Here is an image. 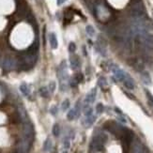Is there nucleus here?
<instances>
[{
    "mask_svg": "<svg viewBox=\"0 0 153 153\" xmlns=\"http://www.w3.org/2000/svg\"><path fill=\"white\" fill-rule=\"evenodd\" d=\"M23 138L32 142L33 137H34V129H33L32 124H31L29 121L23 122Z\"/></svg>",
    "mask_w": 153,
    "mask_h": 153,
    "instance_id": "1",
    "label": "nucleus"
},
{
    "mask_svg": "<svg viewBox=\"0 0 153 153\" xmlns=\"http://www.w3.org/2000/svg\"><path fill=\"white\" fill-rule=\"evenodd\" d=\"M16 66H17V63H16L15 59L12 58V57H5L3 59L2 68L6 71H10V70H15Z\"/></svg>",
    "mask_w": 153,
    "mask_h": 153,
    "instance_id": "2",
    "label": "nucleus"
},
{
    "mask_svg": "<svg viewBox=\"0 0 153 153\" xmlns=\"http://www.w3.org/2000/svg\"><path fill=\"white\" fill-rule=\"evenodd\" d=\"M111 70H112V71L114 72L115 77H116L118 81H122V82H123V80L125 79L126 75H127L125 72H124V70H122L121 69H119V68L116 65H115V64H113V65L111 66Z\"/></svg>",
    "mask_w": 153,
    "mask_h": 153,
    "instance_id": "3",
    "label": "nucleus"
},
{
    "mask_svg": "<svg viewBox=\"0 0 153 153\" xmlns=\"http://www.w3.org/2000/svg\"><path fill=\"white\" fill-rule=\"evenodd\" d=\"M31 141H29L27 139H24L23 138L18 146V153H27L30 147H31Z\"/></svg>",
    "mask_w": 153,
    "mask_h": 153,
    "instance_id": "4",
    "label": "nucleus"
},
{
    "mask_svg": "<svg viewBox=\"0 0 153 153\" xmlns=\"http://www.w3.org/2000/svg\"><path fill=\"white\" fill-rule=\"evenodd\" d=\"M131 153H146L143 145L139 141H135L131 147Z\"/></svg>",
    "mask_w": 153,
    "mask_h": 153,
    "instance_id": "5",
    "label": "nucleus"
},
{
    "mask_svg": "<svg viewBox=\"0 0 153 153\" xmlns=\"http://www.w3.org/2000/svg\"><path fill=\"white\" fill-rule=\"evenodd\" d=\"M70 69L73 70H76L79 69L80 67V60H79L78 56H71L70 58Z\"/></svg>",
    "mask_w": 153,
    "mask_h": 153,
    "instance_id": "6",
    "label": "nucleus"
},
{
    "mask_svg": "<svg viewBox=\"0 0 153 153\" xmlns=\"http://www.w3.org/2000/svg\"><path fill=\"white\" fill-rule=\"evenodd\" d=\"M96 94H97V89L93 88L92 90L87 95V97L85 99V103H88V104L93 103L94 101H95V99H96Z\"/></svg>",
    "mask_w": 153,
    "mask_h": 153,
    "instance_id": "7",
    "label": "nucleus"
},
{
    "mask_svg": "<svg viewBox=\"0 0 153 153\" xmlns=\"http://www.w3.org/2000/svg\"><path fill=\"white\" fill-rule=\"evenodd\" d=\"M123 84H124L125 87L128 88V89H130V90H131V89L134 88V82H133L132 78H131L129 74L126 75L125 79L123 80Z\"/></svg>",
    "mask_w": 153,
    "mask_h": 153,
    "instance_id": "8",
    "label": "nucleus"
},
{
    "mask_svg": "<svg viewBox=\"0 0 153 153\" xmlns=\"http://www.w3.org/2000/svg\"><path fill=\"white\" fill-rule=\"evenodd\" d=\"M49 41H50V45H51L52 48H53V49H56L58 43H57V40H56V35H55L54 33L50 34V36H49Z\"/></svg>",
    "mask_w": 153,
    "mask_h": 153,
    "instance_id": "9",
    "label": "nucleus"
},
{
    "mask_svg": "<svg viewBox=\"0 0 153 153\" xmlns=\"http://www.w3.org/2000/svg\"><path fill=\"white\" fill-rule=\"evenodd\" d=\"M79 114L80 113H78V112L76 111L75 108H72V109H70V111H69L68 115H67V117H68L69 120H73L74 118H76L79 116Z\"/></svg>",
    "mask_w": 153,
    "mask_h": 153,
    "instance_id": "10",
    "label": "nucleus"
},
{
    "mask_svg": "<svg viewBox=\"0 0 153 153\" xmlns=\"http://www.w3.org/2000/svg\"><path fill=\"white\" fill-rule=\"evenodd\" d=\"M18 113H19V116H20V118L22 119V121H23V122L28 121L27 115H26V112H25V110H24V108L20 107V108L18 109Z\"/></svg>",
    "mask_w": 153,
    "mask_h": 153,
    "instance_id": "11",
    "label": "nucleus"
},
{
    "mask_svg": "<svg viewBox=\"0 0 153 153\" xmlns=\"http://www.w3.org/2000/svg\"><path fill=\"white\" fill-rule=\"evenodd\" d=\"M141 77H142V81L145 85H150L151 84V78H150V75L149 74V72H147V71L142 72Z\"/></svg>",
    "mask_w": 153,
    "mask_h": 153,
    "instance_id": "12",
    "label": "nucleus"
},
{
    "mask_svg": "<svg viewBox=\"0 0 153 153\" xmlns=\"http://www.w3.org/2000/svg\"><path fill=\"white\" fill-rule=\"evenodd\" d=\"M96 120V116L91 115V116H86V120H85V125L87 127H90Z\"/></svg>",
    "mask_w": 153,
    "mask_h": 153,
    "instance_id": "13",
    "label": "nucleus"
},
{
    "mask_svg": "<svg viewBox=\"0 0 153 153\" xmlns=\"http://www.w3.org/2000/svg\"><path fill=\"white\" fill-rule=\"evenodd\" d=\"M20 90H21V92L23 93L24 96H28L29 93H30L29 87H28V86L25 83H23L21 86H20Z\"/></svg>",
    "mask_w": 153,
    "mask_h": 153,
    "instance_id": "14",
    "label": "nucleus"
},
{
    "mask_svg": "<svg viewBox=\"0 0 153 153\" xmlns=\"http://www.w3.org/2000/svg\"><path fill=\"white\" fill-rule=\"evenodd\" d=\"M51 149H52V141H51V139L48 137V138L44 141V143H43V150H44V151H49Z\"/></svg>",
    "mask_w": 153,
    "mask_h": 153,
    "instance_id": "15",
    "label": "nucleus"
},
{
    "mask_svg": "<svg viewBox=\"0 0 153 153\" xmlns=\"http://www.w3.org/2000/svg\"><path fill=\"white\" fill-rule=\"evenodd\" d=\"M40 94H41V96L43 98H48L49 97V89L46 87H42L40 88Z\"/></svg>",
    "mask_w": 153,
    "mask_h": 153,
    "instance_id": "16",
    "label": "nucleus"
},
{
    "mask_svg": "<svg viewBox=\"0 0 153 153\" xmlns=\"http://www.w3.org/2000/svg\"><path fill=\"white\" fill-rule=\"evenodd\" d=\"M98 85H99V87H101L102 88L106 87H107L106 79L104 78V77H101V78L99 79V81H98Z\"/></svg>",
    "mask_w": 153,
    "mask_h": 153,
    "instance_id": "17",
    "label": "nucleus"
},
{
    "mask_svg": "<svg viewBox=\"0 0 153 153\" xmlns=\"http://www.w3.org/2000/svg\"><path fill=\"white\" fill-rule=\"evenodd\" d=\"M53 134L55 136H58L60 134V128H59V125L57 123H56L53 127Z\"/></svg>",
    "mask_w": 153,
    "mask_h": 153,
    "instance_id": "18",
    "label": "nucleus"
},
{
    "mask_svg": "<svg viewBox=\"0 0 153 153\" xmlns=\"http://www.w3.org/2000/svg\"><path fill=\"white\" fill-rule=\"evenodd\" d=\"M73 79H74L75 81L77 82V83H80V82H82L84 80V76L82 73H80V72H78V73H75L74 76H73Z\"/></svg>",
    "mask_w": 153,
    "mask_h": 153,
    "instance_id": "19",
    "label": "nucleus"
},
{
    "mask_svg": "<svg viewBox=\"0 0 153 153\" xmlns=\"http://www.w3.org/2000/svg\"><path fill=\"white\" fill-rule=\"evenodd\" d=\"M69 107H70V101L67 99V100H65L64 102H62L61 108H62V110H63V111H66L67 109H69Z\"/></svg>",
    "mask_w": 153,
    "mask_h": 153,
    "instance_id": "20",
    "label": "nucleus"
},
{
    "mask_svg": "<svg viewBox=\"0 0 153 153\" xmlns=\"http://www.w3.org/2000/svg\"><path fill=\"white\" fill-rule=\"evenodd\" d=\"M103 110H104V106H103L102 103L100 102V103H98L96 105V112H97V114H102Z\"/></svg>",
    "mask_w": 153,
    "mask_h": 153,
    "instance_id": "21",
    "label": "nucleus"
},
{
    "mask_svg": "<svg viewBox=\"0 0 153 153\" xmlns=\"http://www.w3.org/2000/svg\"><path fill=\"white\" fill-rule=\"evenodd\" d=\"M84 112H85V116H86L93 115V109L90 106L87 107V108H85V109H84Z\"/></svg>",
    "mask_w": 153,
    "mask_h": 153,
    "instance_id": "22",
    "label": "nucleus"
},
{
    "mask_svg": "<svg viewBox=\"0 0 153 153\" xmlns=\"http://www.w3.org/2000/svg\"><path fill=\"white\" fill-rule=\"evenodd\" d=\"M87 34L89 36H94L95 30H94V28L91 25H88V26H87Z\"/></svg>",
    "mask_w": 153,
    "mask_h": 153,
    "instance_id": "23",
    "label": "nucleus"
},
{
    "mask_svg": "<svg viewBox=\"0 0 153 153\" xmlns=\"http://www.w3.org/2000/svg\"><path fill=\"white\" fill-rule=\"evenodd\" d=\"M146 94H147V97H148V100H149V102L153 104V95L151 93L149 92L148 89H146Z\"/></svg>",
    "mask_w": 153,
    "mask_h": 153,
    "instance_id": "24",
    "label": "nucleus"
},
{
    "mask_svg": "<svg viewBox=\"0 0 153 153\" xmlns=\"http://www.w3.org/2000/svg\"><path fill=\"white\" fill-rule=\"evenodd\" d=\"M56 85L55 82H50V84H49V90H50V92H54L55 90H56Z\"/></svg>",
    "mask_w": 153,
    "mask_h": 153,
    "instance_id": "25",
    "label": "nucleus"
},
{
    "mask_svg": "<svg viewBox=\"0 0 153 153\" xmlns=\"http://www.w3.org/2000/svg\"><path fill=\"white\" fill-rule=\"evenodd\" d=\"M57 112H58V109H57V106H56V105L53 106L51 109H50V113H51L53 116H56V114H57Z\"/></svg>",
    "mask_w": 153,
    "mask_h": 153,
    "instance_id": "26",
    "label": "nucleus"
},
{
    "mask_svg": "<svg viewBox=\"0 0 153 153\" xmlns=\"http://www.w3.org/2000/svg\"><path fill=\"white\" fill-rule=\"evenodd\" d=\"M75 49H76V46H75V44L73 43V42H70V45H69V51H70V53H72V52L75 51Z\"/></svg>",
    "mask_w": 153,
    "mask_h": 153,
    "instance_id": "27",
    "label": "nucleus"
},
{
    "mask_svg": "<svg viewBox=\"0 0 153 153\" xmlns=\"http://www.w3.org/2000/svg\"><path fill=\"white\" fill-rule=\"evenodd\" d=\"M77 85H78V83L75 81L74 79L72 78L71 79V81H70V87H77Z\"/></svg>",
    "mask_w": 153,
    "mask_h": 153,
    "instance_id": "28",
    "label": "nucleus"
},
{
    "mask_svg": "<svg viewBox=\"0 0 153 153\" xmlns=\"http://www.w3.org/2000/svg\"><path fill=\"white\" fill-rule=\"evenodd\" d=\"M69 148H70V142L68 140H66V141H64V149H68Z\"/></svg>",
    "mask_w": 153,
    "mask_h": 153,
    "instance_id": "29",
    "label": "nucleus"
},
{
    "mask_svg": "<svg viewBox=\"0 0 153 153\" xmlns=\"http://www.w3.org/2000/svg\"><path fill=\"white\" fill-rule=\"evenodd\" d=\"M64 1H65V0H57V3H58V4H61V3H63Z\"/></svg>",
    "mask_w": 153,
    "mask_h": 153,
    "instance_id": "30",
    "label": "nucleus"
},
{
    "mask_svg": "<svg viewBox=\"0 0 153 153\" xmlns=\"http://www.w3.org/2000/svg\"><path fill=\"white\" fill-rule=\"evenodd\" d=\"M115 110H116V112H118V114H121V111H119V109H117V108H116Z\"/></svg>",
    "mask_w": 153,
    "mask_h": 153,
    "instance_id": "31",
    "label": "nucleus"
},
{
    "mask_svg": "<svg viewBox=\"0 0 153 153\" xmlns=\"http://www.w3.org/2000/svg\"><path fill=\"white\" fill-rule=\"evenodd\" d=\"M62 153H68V152H67V151H64V152H62Z\"/></svg>",
    "mask_w": 153,
    "mask_h": 153,
    "instance_id": "32",
    "label": "nucleus"
}]
</instances>
